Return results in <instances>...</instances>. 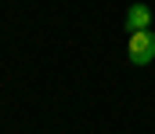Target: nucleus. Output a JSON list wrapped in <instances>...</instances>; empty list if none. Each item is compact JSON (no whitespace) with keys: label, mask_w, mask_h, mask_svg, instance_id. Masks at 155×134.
<instances>
[{"label":"nucleus","mask_w":155,"mask_h":134,"mask_svg":"<svg viewBox=\"0 0 155 134\" xmlns=\"http://www.w3.org/2000/svg\"><path fill=\"white\" fill-rule=\"evenodd\" d=\"M126 58H130L134 65H152L155 62V33L152 29L130 33V40H126Z\"/></svg>","instance_id":"nucleus-1"},{"label":"nucleus","mask_w":155,"mask_h":134,"mask_svg":"<svg viewBox=\"0 0 155 134\" xmlns=\"http://www.w3.org/2000/svg\"><path fill=\"white\" fill-rule=\"evenodd\" d=\"M137 29H152V7L148 4H130V11H126V33H137Z\"/></svg>","instance_id":"nucleus-2"}]
</instances>
